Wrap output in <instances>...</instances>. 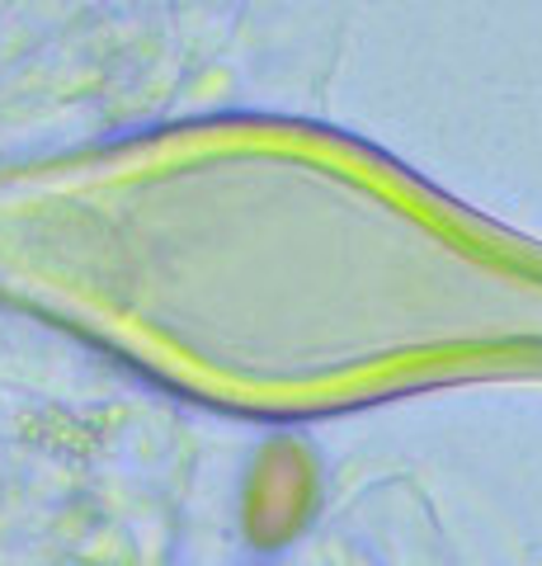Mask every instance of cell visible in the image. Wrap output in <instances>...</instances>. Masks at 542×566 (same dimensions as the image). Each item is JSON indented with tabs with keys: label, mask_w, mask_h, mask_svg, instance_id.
I'll return each mask as SVG.
<instances>
[{
	"label": "cell",
	"mask_w": 542,
	"mask_h": 566,
	"mask_svg": "<svg viewBox=\"0 0 542 566\" xmlns=\"http://www.w3.org/2000/svg\"><path fill=\"white\" fill-rule=\"evenodd\" d=\"M317 510V463L297 439H274L255 458L246 482V538L259 553H278L307 528Z\"/></svg>",
	"instance_id": "obj_1"
}]
</instances>
